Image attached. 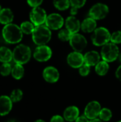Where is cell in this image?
<instances>
[{"mask_svg": "<svg viewBox=\"0 0 121 122\" xmlns=\"http://www.w3.org/2000/svg\"><path fill=\"white\" fill-rule=\"evenodd\" d=\"M13 59V52L6 46L0 47V61L2 63H9Z\"/></svg>", "mask_w": 121, "mask_h": 122, "instance_id": "ffe728a7", "label": "cell"}, {"mask_svg": "<svg viewBox=\"0 0 121 122\" xmlns=\"http://www.w3.org/2000/svg\"><path fill=\"white\" fill-rule=\"evenodd\" d=\"M76 122H90L88 121V119L84 115V116H80L78 117L76 120Z\"/></svg>", "mask_w": 121, "mask_h": 122, "instance_id": "836d02e7", "label": "cell"}, {"mask_svg": "<svg viewBox=\"0 0 121 122\" xmlns=\"http://www.w3.org/2000/svg\"><path fill=\"white\" fill-rule=\"evenodd\" d=\"M14 19V14L9 8L2 9L0 11V23L4 25L11 24Z\"/></svg>", "mask_w": 121, "mask_h": 122, "instance_id": "d6986e66", "label": "cell"}, {"mask_svg": "<svg viewBox=\"0 0 121 122\" xmlns=\"http://www.w3.org/2000/svg\"><path fill=\"white\" fill-rule=\"evenodd\" d=\"M86 2V0H70L71 4V14L72 16H75L78 10L83 7Z\"/></svg>", "mask_w": 121, "mask_h": 122, "instance_id": "7402d4cb", "label": "cell"}, {"mask_svg": "<svg viewBox=\"0 0 121 122\" xmlns=\"http://www.w3.org/2000/svg\"><path fill=\"white\" fill-rule=\"evenodd\" d=\"M96 26V20L91 17H88L85 19L81 24V29L85 33H91L95 31Z\"/></svg>", "mask_w": 121, "mask_h": 122, "instance_id": "e0dca14e", "label": "cell"}, {"mask_svg": "<svg viewBox=\"0 0 121 122\" xmlns=\"http://www.w3.org/2000/svg\"><path fill=\"white\" fill-rule=\"evenodd\" d=\"M2 9H1V5H0V11H1V10Z\"/></svg>", "mask_w": 121, "mask_h": 122, "instance_id": "f35d334b", "label": "cell"}, {"mask_svg": "<svg viewBox=\"0 0 121 122\" xmlns=\"http://www.w3.org/2000/svg\"><path fill=\"white\" fill-rule=\"evenodd\" d=\"M95 70L96 72L97 73V74L100 75V76H104L106 75L108 70H109V65H108V62L106 61H100L95 67Z\"/></svg>", "mask_w": 121, "mask_h": 122, "instance_id": "44dd1931", "label": "cell"}, {"mask_svg": "<svg viewBox=\"0 0 121 122\" xmlns=\"http://www.w3.org/2000/svg\"><path fill=\"white\" fill-rule=\"evenodd\" d=\"M111 41L118 44L121 43V31H116L111 35Z\"/></svg>", "mask_w": 121, "mask_h": 122, "instance_id": "f546056e", "label": "cell"}, {"mask_svg": "<svg viewBox=\"0 0 121 122\" xmlns=\"http://www.w3.org/2000/svg\"><path fill=\"white\" fill-rule=\"evenodd\" d=\"M99 117L103 122H108L112 117V112L109 109L103 108L101 109L99 114Z\"/></svg>", "mask_w": 121, "mask_h": 122, "instance_id": "4316f807", "label": "cell"}, {"mask_svg": "<svg viewBox=\"0 0 121 122\" xmlns=\"http://www.w3.org/2000/svg\"><path fill=\"white\" fill-rule=\"evenodd\" d=\"M72 34L66 28L59 31L58 34V39L62 41H69L71 38Z\"/></svg>", "mask_w": 121, "mask_h": 122, "instance_id": "484cf974", "label": "cell"}, {"mask_svg": "<svg viewBox=\"0 0 121 122\" xmlns=\"http://www.w3.org/2000/svg\"><path fill=\"white\" fill-rule=\"evenodd\" d=\"M116 76L118 79L121 81V65L117 69L116 72Z\"/></svg>", "mask_w": 121, "mask_h": 122, "instance_id": "e575fe53", "label": "cell"}, {"mask_svg": "<svg viewBox=\"0 0 121 122\" xmlns=\"http://www.w3.org/2000/svg\"><path fill=\"white\" fill-rule=\"evenodd\" d=\"M45 122L44 120H41V119H39V120H36V122Z\"/></svg>", "mask_w": 121, "mask_h": 122, "instance_id": "8d00e7d4", "label": "cell"}, {"mask_svg": "<svg viewBox=\"0 0 121 122\" xmlns=\"http://www.w3.org/2000/svg\"><path fill=\"white\" fill-rule=\"evenodd\" d=\"M101 110V107L99 102L96 101H93L89 102L85 108L84 115L88 119H95L98 116H99L100 112Z\"/></svg>", "mask_w": 121, "mask_h": 122, "instance_id": "8fae6325", "label": "cell"}, {"mask_svg": "<svg viewBox=\"0 0 121 122\" xmlns=\"http://www.w3.org/2000/svg\"><path fill=\"white\" fill-rule=\"evenodd\" d=\"M13 102L8 96L4 95L0 97V115L5 116L8 114L12 109Z\"/></svg>", "mask_w": 121, "mask_h": 122, "instance_id": "5bb4252c", "label": "cell"}, {"mask_svg": "<svg viewBox=\"0 0 121 122\" xmlns=\"http://www.w3.org/2000/svg\"><path fill=\"white\" fill-rule=\"evenodd\" d=\"M53 6L56 9L60 11H64L71 6L70 0H53Z\"/></svg>", "mask_w": 121, "mask_h": 122, "instance_id": "d4e9b609", "label": "cell"}, {"mask_svg": "<svg viewBox=\"0 0 121 122\" xmlns=\"http://www.w3.org/2000/svg\"><path fill=\"white\" fill-rule=\"evenodd\" d=\"M13 52V59L16 64H26L31 59V49L25 44H19L16 46Z\"/></svg>", "mask_w": 121, "mask_h": 122, "instance_id": "3957f363", "label": "cell"}, {"mask_svg": "<svg viewBox=\"0 0 121 122\" xmlns=\"http://www.w3.org/2000/svg\"><path fill=\"white\" fill-rule=\"evenodd\" d=\"M20 28H21L23 34H31L33 33L34 30L35 29V26H34V24L31 21H24V22L21 23V24L20 26Z\"/></svg>", "mask_w": 121, "mask_h": 122, "instance_id": "cb8c5ba5", "label": "cell"}, {"mask_svg": "<svg viewBox=\"0 0 121 122\" xmlns=\"http://www.w3.org/2000/svg\"><path fill=\"white\" fill-rule=\"evenodd\" d=\"M70 45L75 51H83L87 46L86 39L81 34L76 33L72 34L69 41Z\"/></svg>", "mask_w": 121, "mask_h": 122, "instance_id": "9c48e42d", "label": "cell"}, {"mask_svg": "<svg viewBox=\"0 0 121 122\" xmlns=\"http://www.w3.org/2000/svg\"><path fill=\"white\" fill-rule=\"evenodd\" d=\"M45 24L51 30H58L63 26L64 19L59 14L53 13L47 16Z\"/></svg>", "mask_w": 121, "mask_h": 122, "instance_id": "30bf717a", "label": "cell"}, {"mask_svg": "<svg viewBox=\"0 0 121 122\" xmlns=\"http://www.w3.org/2000/svg\"><path fill=\"white\" fill-rule=\"evenodd\" d=\"M120 60L121 61V56H120Z\"/></svg>", "mask_w": 121, "mask_h": 122, "instance_id": "ab89813d", "label": "cell"}, {"mask_svg": "<svg viewBox=\"0 0 121 122\" xmlns=\"http://www.w3.org/2000/svg\"><path fill=\"white\" fill-rule=\"evenodd\" d=\"M79 117V110L75 106L67 107L63 112V118L67 122H73Z\"/></svg>", "mask_w": 121, "mask_h": 122, "instance_id": "ac0fdd59", "label": "cell"}, {"mask_svg": "<svg viewBox=\"0 0 121 122\" xmlns=\"http://www.w3.org/2000/svg\"><path fill=\"white\" fill-rule=\"evenodd\" d=\"M51 31L46 25L35 26L32 33V39L36 45H46L51 40Z\"/></svg>", "mask_w": 121, "mask_h": 122, "instance_id": "7a4b0ae2", "label": "cell"}, {"mask_svg": "<svg viewBox=\"0 0 121 122\" xmlns=\"http://www.w3.org/2000/svg\"><path fill=\"white\" fill-rule=\"evenodd\" d=\"M83 57H84V64L91 66H96L100 61L101 56L96 51H90L86 53L83 55Z\"/></svg>", "mask_w": 121, "mask_h": 122, "instance_id": "2e32d148", "label": "cell"}, {"mask_svg": "<svg viewBox=\"0 0 121 122\" xmlns=\"http://www.w3.org/2000/svg\"><path fill=\"white\" fill-rule=\"evenodd\" d=\"M90 66L83 64L80 68H79V74L82 76H86L89 74L90 73Z\"/></svg>", "mask_w": 121, "mask_h": 122, "instance_id": "4dcf8cb0", "label": "cell"}, {"mask_svg": "<svg viewBox=\"0 0 121 122\" xmlns=\"http://www.w3.org/2000/svg\"><path fill=\"white\" fill-rule=\"evenodd\" d=\"M111 33L105 27H98L95 29L91 36L92 42L95 46H103L111 41Z\"/></svg>", "mask_w": 121, "mask_h": 122, "instance_id": "277c9868", "label": "cell"}, {"mask_svg": "<svg viewBox=\"0 0 121 122\" xmlns=\"http://www.w3.org/2000/svg\"><path fill=\"white\" fill-rule=\"evenodd\" d=\"M16 122V121H15V120H11V121H9V122Z\"/></svg>", "mask_w": 121, "mask_h": 122, "instance_id": "74e56055", "label": "cell"}, {"mask_svg": "<svg viewBox=\"0 0 121 122\" xmlns=\"http://www.w3.org/2000/svg\"><path fill=\"white\" fill-rule=\"evenodd\" d=\"M43 77L48 83H55L59 79V72L53 66H47L43 71Z\"/></svg>", "mask_w": 121, "mask_h": 122, "instance_id": "4fadbf2b", "label": "cell"}, {"mask_svg": "<svg viewBox=\"0 0 121 122\" xmlns=\"http://www.w3.org/2000/svg\"><path fill=\"white\" fill-rule=\"evenodd\" d=\"M50 122H65L64 119L62 117L59 116V115H55L53 117H52V118L51 119Z\"/></svg>", "mask_w": 121, "mask_h": 122, "instance_id": "d6a6232c", "label": "cell"}, {"mask_svg": "<svg viewBox=\"0 0 121 122\" xmlns=\"http://www.w3.org/2000/svg\"><path fill=\"white\" fill-rule=\"evenodd\" d=\"M29 17L31 21L34 24L35 26H36L43 25L46 22L47 14L46 11L43 8L37 6L34 7L32 9V10L30 12Z\"/></svg>", "mask_w": 121, "mask_h": 122, "instance_id": "52a82bcc", "label": "cell"}, {"mask_svg": "<svg viewBox=\"0 0 121 122\" xmlns=\"http://www.w3.org/2000/svg\"><path fill=\"white\" fill-rule=\"evenodd\" d=\"M67 63L72 68H80L84 64L83 55L78 51H73L67 56Z\"/></svg>", "mask_w": 121, "mask_h": 122, "instance_id": "7c38bea8", "label": "cell"}, {"mask_svg": "<svg viewBox=\"0 0 121 122\" xmlns=\"http://www.w3.org/2000/svg\"><path fill=\"white\" fill-rule=\"evenodd\" d=\"M101 56L103 60L107 62L114 61L119 56V49L116 44L108 42L103 46Z\"/></svg>", "mask_w": 121, "mask_h": 122, "instance_id": "5b68a950", "label": "cell"}, {"mask_svg": "<svg viewBox=\"0 0 121 122\" xmlns=\"http://www.w3.org/2000/svg\"><path fill=\"white\" fill-rule=\"evenodd\" d=\"M90 122H103L101 119H93L91 120Z\"/></svg>", "mask_w": 121, "mask_h": 122, "instance_id": "d590c367", "label": "cell"}, {"mask_svg": "<svg viewBox=\"0 0 121 122\" xmlns=\"http://www.w3.org/2000/svg\"><path fill=\"white\" fill-rule=\"evenodd\" d=\"M27 1V3L28 4L31 6V7H37V6H39L44 0H26Z\"/></svg>", "mask_w": 121, "mask_h": 122, "instance_id": "1f68e13d", "label": "cell"}, {"mask_svg": "<svg viewBox=\"0 0 121 122\" xmlns=\"http://www.w3.org/2000/svg\"><path fill=\"white\" fill-rule=\"evenodd\" d=\"M23 97V92L21 89H16L12 91L10 95V98L13 102H18L21 100Z\"/></svg>", "mask_w": 121, "mask_h": 122, "instance_id": "83f0119b", "label": "cell"}, {"mask_svg": "<svg viewBox=\"0 0 121 122\" xmlns=\"http://www.w3.org/2000/svg\"><path fill=\"white\" fill-rule=\"evenodd\" d=\"M65 24L66 28L72 34L78 33L81 29V23L79 20L76 17H75V16H68L65 21Z\"/></svg>", "mask_w": 121, "mask_h": 122, "instance_id": "9a60e30c", "label": "cell"}, {"mask_svg": "<svg viewBox=\"0 0 121 122\" xmlns=\"http://www.w3.org/2000/svg\"><path fill=\"white\" fill-rule=\"evenodd\" d=\"M109 13L108 6L103 3H97L94 4L89 10V17L95 20H101L106 17Z\"/></svg>", "mask_w": 121, "mask_h": 122, "instance_id": "8992f818", "label": "cell"}, {"mask_svg": "<svg viewBox=\"0 0 121 122\" xmlns=\"http://www.w3.org/2000/svg\"><path fill=\"white\" fill-rule=\"evenodd\" d=\"M52 56V51L51 48L46 45L38 46L34 52V59L40 62L46 61L51 59Z\"/></svg>", "mask_w": 121, "mask_h": 122, "instance_id": "ba28073f", "label": "cell"}, {"mask_svg": "<svg viewBox=\"0 0 121 122\" xmlns=\"http://www.w3.org/2000/svg\"><path fill=\"white\" fill-rule=\"evenodd\" d=\"M2 36L5 41L9 44H17L22 39L23 32L20 26L11 23L4 26L2 29Z\"/></svg>", "mask_w": 121, "mask_h": 122, "instance_id": "6da1fadb", "label": "cell"}, {"mask_svg": "<svg viewBox=\"0 0 121 122\" xmlns=\"http://www.w3.org/2000/svg\"><path fill=\"white\" fill-rule=\"evenodd\" d=\"M24 74V69L21 64H16L13 67L11 70V75L15 79H21Z\"/></svg>", "mask_w": 121, "mask_h": 122, "instance_id": "603a6c76", "label": "cell"}, {"mask_svg": "<svg viewBox=\"0 0 121 122\" xmlns=\"http://www.w3.org/2000/svg\"><path fill=\"white\" fill-rule=\"evenodd\" d=\"M121 122V121H119V122Z\"/></svg>", "mask_w": 121, "mask_h": 122, "instance_id": "60d3db41", "label": "cell"}, {"mask_svg": "<svg viewBox=\"0 0 121 122\" xmlns=\"http://www.w3.org/2000/svg\"><path fill=\"white\" fill-rule=\"evenodd\" d=\"M11 70L12 67L9 63H3L0 66V74L4 76L9 75L11 73Z\"/></svg>", "mask_w": 121, "mask_h": 122, "instance_id": "f1b7e54d", "label": "cell"}]
</instances>
